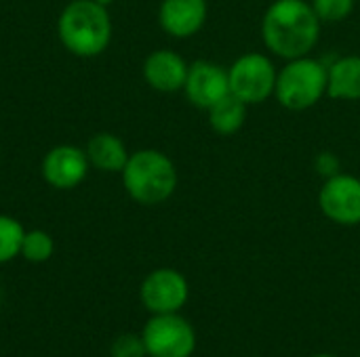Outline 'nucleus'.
<instances>
[{"label": "nucleus", "mask_w": 360, "mask_h": 357, "mask_svg": "<svg viewBox=\"0 0 360 357\" xmlns=\"http://www.w3.org/2000/svg\"><path fill=\"white\" fill-rule=\"evenodd\" d=\"M184 93L194 107L207 112L217 101H221L226 95H230L228 69L224 65L207 61V59H198V61L190 63Z\"/></svg>", "instance_id": "nucleus-9"}, {"label": "nucleus", "mask_w": 360, "mask_h": 357, "mask_svg": "<svg viewBox=\"0 0 360 357\" xmlns=\"http://www.w3.org/2000/svg\"><path fill=\"white\" fill-rule=\"evenodd\" d=\"M148 357H192L196 330L179 314H154L141 330Z\"/></svg>", "instance_id": "nucleus-6"}, {"label": "nucleus", "mask_w": 360, "mask_h": 357, "mask_svg": "<svg viewBox=\"0 0 360 357\" xmlns=\"http://www.w3.org/2000/svg\"><path fill=\"white\" fill-rule=\"evenodd\" d=\"M188 67L190 65L179 53L171 48H158L146 57L143 78L158 93H177L184 90Z\"/></svg>", "instance_id": "nucleus-12"}, {"label": "nucleus", "mask_w": 360, "mask_h": 357, "mask_svg": "<svg viewBox=\"0 0 360 357\" xmlns=\"http://www.w3.org/2000/svg\"><path fill=\"white\" fill-rule=\"evenodd\" d=\"M327 95L340 101H360V55H344L327 65Z\"/></svg>", "instance_id": "nucleus-13"}, {"label": "nucleus", "mask_w": 360, "mask_h": 357, "mask_svg": "<svg viewBox=\"0 0 360 357\" xmlns=\"http://www.w3.org/2000/svg\"><path fill=\"white\" fill-rule=\"evenodd\" d=\"M276 65L264 53H245L230 67V93L247 105H257L274 97Z\"/></svg>", "instance_id": "nucleus-5"}, {"label": "nucleus", "mask_w": 360, "mask_h": 357, "mask_svg": "<svg viewBox=\"0 0 360 357\" xmlns=\"http://www.w3.org/2000/svg\"><path fill=\"white\" fill-rule=\"evenodd\" d=\"M0 301H2V292H0Z\"/></svg>", "instance_id": "nucleus-23"}, {"label": "nucleus", "mask_w": 360, "mask_h": 357, "mask_svg": "<svg viewBox=\"0 0 360 357\" xmlns=\"http://www.w3.org/2000/svg\"><path fill=\"white\" fill-rule=\"evenodd\" d=\"M93 2H99V4H103V6H108V4H110L112 0H93Z\"/></svg>", "instance_id": "nucleus-21"}, {"label": "nucleus", "mask_w": 360, "mask_h": 357, "mask_svg": "<svg viewBox=\"0 0 360 357\" xmlns=\"http://www.w3.org/2000/svg\"><path fill=\"white\" fill-rule=\"evenodd\" d=\"M316 168H319V173H321L325 179H329V177H333V175L340 173V160H338L331 151H323V154L316 158Z\"/></svg>", "instance_id": "nucleus-20"}, {"label": "nucleus", "mask_w": 360, "mask_h": 357, "mask_svg": "<svg viewBox=\"0 0 360 357\" xmlns=\"http://www.w3.org/2000/svg\"><path fill=\"white\" fill-rule=\"evenodd\" d=\"M247 103H243L238 97H234L232 93L226 95L221 101H217L213 107L207 109L209 114V126L221 135V137H230L234 133H238L247 120Z\"/></svg>", "instance_id": "nucleus-15"}, {"label": "nucleus", "mask_w": 360, "mask_h": 357, "mask_svg": "<svg viewBox=\"0 0 360 357\" xmlns=\"http://www.w3.org/2000/svg\"><path fill=\"white\" fill-rule=\"evenodd\" d=\"M327 95V63L310 55L289 59L276 74L274 97L289 112H306Z\"/></svg>", "instance_id": "nucleus-4"}, {"label": "nucleus", "mask_w": 360, "mask_h": 357, "mask_svg": "<svg viewBox=\"0 0 360 357\" xmlns=\"http://www.w3.org/2000/svg\"><path fill=\"white\" fill-rule=\"evenodd\" d=\"M312 357H338V356H331V353H316V356Z\"/></svg>", "instance_id": "nucleus-22"}, {"label": "nucleus", "mask_w": 360, "mask_h": 357, "mask_svg": "<svg viewBox=\"0 0 360 357\" xmlns=\"http://www.w3.org/2000/svg\"><path fill=\"white\" fill-rule=\"evenodd\" d=\"M209 17L207 0H162L158 23L173 38H190L202 29Z\"/></svg>", "instance_id": "nucleus-11"}, {"label": "nucleus", "mask_w": 360, "mask_h": 357, "mask_svg": "<svg viewBox=\"0 0 360 357\" xmlns=\"http://www.w3.org/2000/svg\"><path fill=\"white\" fill-rule=\"evenodd\" d=\"M356 0H310L321 23H340L350 17Z\"/></svg>", "instance_id": "nucleus-18"}, {"label": "nucleus", "mask_w": 360, "mask_h": 357, "mask_svg": "<svg viewBox=\"0 0 360 357\" xmlns=\"http://www.w3.org/2000/svg\"><path fill=\"white\" fill-rule=\"evenodd\" d=\"M321 213L335 225H360V179L348 173H338L323 181L319 191Z\"/></svg>", "instance_id": "nucleus-8"}, {"label": "nucleus", "mask_w": 360, "mask_h": 357, "mask_svg": "<svg viewBox=\"0 0 360 357\" xmlns=\"http://www.w3.org/2000/svg\"><path fill=\"white\" fill-rule=\"evenodd\" d=\"M23 236H25V229L17 219L8 215H0V265L21 255Z\"/></svg>", "instance_id": "nucleus-16"}, {"label": "nucleus", "mask_w": 360, "mask_h": 357, "mask_svg": "<svg viewBox=\"0 0 360 357\" xmlns=\"http://www.w3.org/2000/svg\"><path fill=\"white\" fill-rule=\"evenodd\" d=\"M129 156L127 145L112 133H97L86 145L89 164L103 173H122Z\"/></svg>", "instance_id": "nucleus-14"}, {"label": "nucleus", "mask_w": 360, "mask_h": 357, "mask_svg": "<svg viewBox=\"0 0 360 357\" xmlns=\"http://www.w3.org/2000/svg\"><path fill=\"white\" fill-rule=\"evenodd\" d=\"M89 173V158L76 145H57L42 160V177L55 189H74Z\"/></svg>", "instance_id": "nucleus-10"}, {"label": "nucleus", "mask_w": 360, "mask_h": 357, "mask_svg": "<svg viewBox=\"0 0 360 357\" xmlns=\"http://www.w3.org/2000/svg\"><path fill=\"white\" fill-rule=\"evenodd\" d=\"M110 357H148L141 335H120L110 347Z\"/></svg>", "instance_id": "nucleus-19"}, {"label": "nucleus", "mask_w": 360, "mask_h": 357, "mask_svg": "<svg viewBox=\"0 0 360 357\" xmlns=\"http://www.w3.org/2000/svg\"><path fill=\"white\" fill-rule=\"evenodd\" d=\"M321 25L308 0H274L262 19V40L272 55L289 61L314 50Z\"/></svg>", "instance_id": "nucleus-1"}, {"label": "nucleus", "mask_w": 360, "mask_h": 357, "mask_svg": "<svg viewBox=\"0 0 360 357\" xmlns=\"http://www.w3.org/2000/svg\"><path fill=\"white\" fill-rule=\"evenodd\" d=\"M127 194L143 206L167 202L177 187V168L173 160L158 149H139L129 156L122 168Z\"/></svg>", "instance_id": "nucleus-3"}, {"label": "nucleus", "mask_w": 360, "mask_h": 357, "mask_svg": "<svg viewBox=\"0 0 360 357\" xmlns=\"http://www.w3.org/2000/svg\"><path fill=\"white\" fill-rule=\"evenodd\" d=\"M57 34L61 44L76 57H97L112 40V21L103 4L74 0L61 11Z\"/></svg>", "instance_id": "nucleus-2"}, {"label": "nucleus", "mask_w": 360, "mask_h": 357, "mask_svg": "<svg viewBox=\"0 0 360 357\" xmlns=\"http://www.w3.org/2000/svg\"><path fill=\"white\" fill-rule=\"evenodd\" d=\"M55 242L53 238L42 231V229H32L25 231L23 242H21V257L30 263H44L53 257Z\"/></svg>", "instance_id": "nucleus-17"}, {"label": "nucleus", "mask_w": 360, "mask_h": 357, "mask_svg": "<svg viewBox=\"0 0 360 357\" xmlns=\"http://www.w3.org/2000/svg\"><path fill=\"white\" fill-rule=\"evenodd\" d=\"M190 297V284L186 276L173 267H160L150 271L141 286L139 299L143 307L154 314H179Z\"/></svg>", "instance_id": "nucleus-7"}]
</instances>
